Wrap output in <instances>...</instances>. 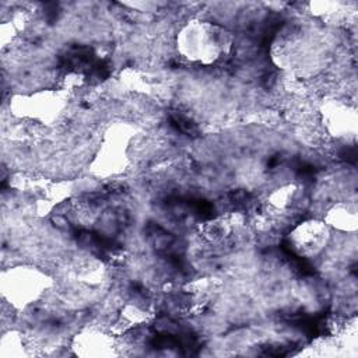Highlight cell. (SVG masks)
Instances as JSON below:
<instances>
[{
  "mask_svg": "<svg viewBox=\"0 0 358 358\" xmlns=\"http://www.w3.org/2000/svg\"><path fill=\"white\" fill-rule=\"evenodd\" d=\"M234 46L232 34L213 21L193 20L176 35V48L190 63L210 66L227 59Z\"/></svg>",
  "mask_w": 358,
  "mask_h": 358,
  "instance_id": "cell-1",
  "label": "cell"
},
{
  "mask_svg": "<svg viewBox=\"0 0 358 358\" xmlns=\"http://www.w3.org/2000/svg\"><path fill=\"white\" fill-rule=\"evenodd\" d=\"M329 241V225L319 220L302 221L288 235V243L292 252L305 259L319 256L327 248Z\"/></svg>",
  "mask_w": 358,
  "mask_h": 358,
  "instance_id": "cell-2",
  "label": "cell"
},
{
  "mask_svg": "<svg viewBox=\"0 0 358 358\" xmlns=\"http://www.w3.org/2000/svg\"><path fill=\"white\" fill-rule=\"evenodd\" d=\"M327 126L330 130H334L337 136H354L357 130V115L354 109L348 105L336 103L330 108L327 116Z\"/></svg>",
  "mask_w": 358,
  "mask_h": 358,
  "instance_id": "cell-3",
  "label": "cell"
},
{
  "mask_svg": "<svg viewBox=\"0 0 358 358\" xmlns=\"http://www.w3.org/2000/svg\"><path fill=\"white\" fill-rule=\"evenodd\" d=\"M327 225L336 227L341 231H355L357 228V207L354 203H337L334 204L326 215Z\"/></svg>",
  "mask_w": 358,
  "mask_h": 358,
  "instance_id": "cell-4",
  "label": "cell"
}]
</instances>
